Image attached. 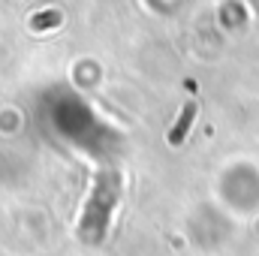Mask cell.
<instances>
[{"mask_svg": "<svg viewBox=\"0 0 259 256\" xmlns=\"http://www.w3.org/2000/svg\"><path fill=\"white\" fill-rule=\"evenodd\" d=\"M193 115H196V103H187V109H184V115H181L178 127L172 130V145H181V139H184V133H187V127H190Z\"/></svg>", "mask_w": 259, "mask_h": 256, "instance_id": "cell-1", "label": "cell"}]
</instances>
